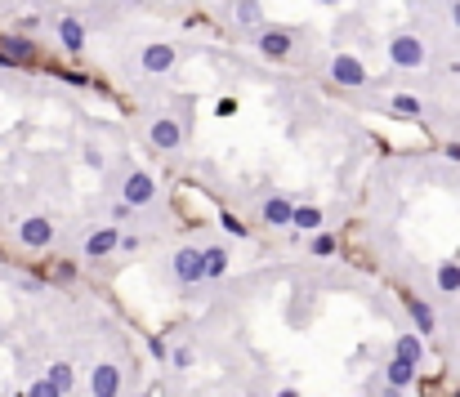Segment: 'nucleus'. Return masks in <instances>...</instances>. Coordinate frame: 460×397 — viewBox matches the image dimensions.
Here are the masks:
<instances>
[{
  "mask_svg": "<svg viewBox=\"0 0 460 397\" xmlns=\"http://www.w3.org/2000/svg\"><path fill=\"white\" fill-rule=\"evenodd\" d=\"M90 397H121V366L99 362L90 371Z\"/></svg>",
  "mask_w": 460,
  "mask_h": 397,
  "instance_id": "9",
  "label": "nucleus"
},
{
  "mask_svg": "<svg viewBox=\"0 0 460 397\" xmlns=\"http://www.w3.org/2000/svg\"><path fill=\"white\" fill-rule=\"evenodd\" d=\"M130 214H134V210H130L126 201H117V205H112V219H117V223H121V219H130Z\"/></svg>",
  "mask_w": 460,
  "mask_h": 397,
  "instance_id": "31",
  "label": "nucleus"
},
{
  "mask_svg": "<svg viewBox=\"0 0 460 397\" xmlns=\"http://www.w3.org/2000/svg\"><path fill=\"white\" fill-rule=\"evenodd\" d=\"M290 228L295 232H322V210H317V205H295V210H290Z\"/></svg>",
  "mask_w": 460,
  "mask_h": 397,
  "instance_id": "17",
  "label": "nucleus"
},
{
  "mask_svg": "<svg viewBox=\"0 0 460 397\" xmlns=\"http://www.w3.org/2000/svg\"><path fill=\"white\" fill-rule=\"evenodd\" d=\"M0 54H5V59H14V63H27V59L36 54V45L27 41V36H14V32H9V36H0Z\"/></svg>",
  "mask_w": 460,
  "mask_h": 397,
  "instance_id": "18",
  "label": "nucleus"
},
{
  "mask_svg": "<svg viewBox=\"0 0 460 397\" xmlns=\"http://www.w3.org/2000/svg\"><path fill=\"white\" fill-rule=\"evenodd\" d=\"M117 250H121V254H134V250H139V237H134V232H121Z\"/></svg>",
  "mask_w": 460,
  "mask_h": 397,
  "instance_id": "27",
  "label": "nucleus"
},
{
  "mask_svg": "<svg viewBox=\"0 0 460 397\" xmlns=\"http://www.w3.org/2000/svg\"><path fill=\"white\" fill-rule=\"evenodd\" d=\"M232 18H237L241 27H264V9H259V0H237V5H232Z\"/></svg>",
  "mask_w": 460,
  "mask_h": 397,
  "instance_id": "21",
  "label": "nucleus"
},
{
  "mask_svg": "<svg viewBox=\"0 0 460 397\" xmlns=\"http://www.w3.org/2000/svg\"><path fill=\"white\" fill-rule=\"evenodd\" d=\"M219 228L228 232V237H250V228H246V223L237 219V214H223V219H219Z\"/></svg>",
  "mask_w": 460,
  "mask_h": 397,
  "instance_id": "25",
  "label": "nucleus"
},
{
  "mask_svg": "<svg viewBox=\"0 0 460 397\" xmlns=\"http://www.w3.org/2000/svg\"><path fill=\"white\" fill-rule=\"evenodd\" d=\"M425 59H429V50H425V41H420L416 32L389 36V63L398 72H420V68H425Z\"/></svg>",
  "mask_w": 460,
  "mask_h": 397,
  "instance_id": "1",
  "label": "nucleus"
},
{
  "mask_svg": "<svg viewBox=\"0 0 460 397\" xmlns=\"http://www.w3.org/2000/svg\"><path fill=\"white\" fill-rule=\"evenodd\" d=\"M148 139H152V147H161V152H179L183 147V125L174 116H157L152 125H148Z\"/></svg>",
  "mask_w": 460,
  "mask_h": 397,
  "instance_id": "7",
  "label": "nucleus"
},
{
  "mask_svg": "<svg viewBox=\"0 0 460 397\" xmlns=\"http://www.w3.org/2000/svg\"><path fill=\"white\" fill-rule=\"evenodd\" d=\"M447 161H452V165H460V139H452V143H447Z\"/></svg>",
  "mask_w": 460,
  "mask_h": 397,
  "instance_id": "32",
  "label": "nucleus"
},
{
  "mask_svg": "<svg viewBox=\"0 0 460 397\" xmlns=\"http://www.w3.org/2000/svg\"><path fill=\"white\" fill-rule=\"evenodd\" d=\"M452 397H460V389H452Z\"/></svg>",
  "mask_w": 460,
  "mask_h": 397,
  "instance_id": "36",
  "label": "nucleus"
},
{
  "mask_svg": "<svg viewBox=\"0 0 460 397\" xmlns=\"http://www.w3.org/2000/svg\"><path fill=\"white\" fill-rule=\"evenodd\" d=\"M148 353H152V357H161V362H166V357H170V348H166V339H148Z\"/></svg>",
  "mask_w": 460,
  "mask_h": 397,
  "instance_id": "29",
  "label": "nucleus"
},
{
  "mask_svg": "<svg viewBox=\"0 0 460 397\" xmlns=\"http://www.w3.org/2000/svg\"><path fill=\"white\" fill-rule=\"evenodd\" d=\"M384 384H389V389H411V384H416V366L411 362H398V357H389V362H384Z\"/></svg>",
  "mask_w": 460,
  "mask_h": 397,
  "instance_id": "14",
  "label": "nucleus"
},
{
  "mask_svg": "<svg viewBox=\"0 0 460 397\" xmlns=\"http://www.w3.org/2000/svg\"><path fill=\"white\" fill-rule=\"evenodd\" d=\"M170 362L179 366V371H188V366H192V348H188V344H183V348H174V353H170Z\"/></svg>",
  "mask_w": 460,
  "mask_h": 397,
  "instance_id": "26",
  "label": "nucleus"
},
{
  "mask_svg": "<svg viewBox=\"0 0 460 397\" xmlns=\"http://www.w3.org/2000/svg\"><path fill=\"white\" fill-rule=\"evenodd\" d=\"M54 277H59V281H72V277H77V263H68V259H63L59 268H54Z\"/></svg>",
  "mask_w": 460,
  "mask_h": 397,
  "instance_id": "30",
  "label": "nucleus"
},
{
  "mask_svg": "<svg viewBox=\"0 0 460 397\" xmlns=\"http://www.w3.org/2000/svg\"><path fill=\"white\" fill-rule=\"evenodd\" d=\"M174 63H179V50H174V45H148V50L139 54V68H143L148 77H166V72H174Z\"/></svg>",
  "mask_w": 460,
  "mask_h": 397,
  "instance_id": "8",
  "label": "nucleus"
},
{
  "mask_svg": "<svg viewBox=\"0 0 460 397\" xmlns=\"http://www.w3.org/2000/svg\"><path fill=\"white\" fill-rule=\"evenodd\" d=\"M170 277L179 286H201V245H183L170 254Z\"/></svg>",
  "mask_w": 460,
  "mask_h": 397,
  "instance_id": "3",
  "label": "nucleus"
},
{
  "mask_svg": "<svg viewBox=\"0 0 460 397\" xmlns=\"http://www.w3.org/2000/svg\"><path fill=\"white\" fill-rule=\"evenodd\" d=\"M277 397H299V393H295V389H281V393H277Z\"/></svg>",
  "mask_w": 460,
  "mask_h": 397,
  "instance_id": "34",
  "label": "nucleus"
},
{
  "mask_svg": "<svg viewBox=\"0 0 460 397\" xmlns=\"http://www.w3.org/2000/svg\"><path fill=\"white\" fill-rule=\"evenodd\" d=\"M331 81L358 90V85H367V68H362L353 54H335V59H331Z\"/></svg>",
  "mask_w": 460,
  "mask_h": 397,
  "instance_id": "10",
  "label": "nucleus"
},
{
  "mask_svg": "<svg viewBox=\"0 0 460 397\" xmlns=\"http://www.w3.org/2000/svg\"><path fill=\"white\" fill-rule=\"evenodd\" d=\"M322 5H340V0H322Z\"/></svg>",
  "mask_w": 460,
  "mask_h": 397,
  "instance_id": "35",
  "label": "nucleus"
},
{
  "mask_svg": "<svg viewBox=\"0 0 460 397\" xmlns=\"http://www.w3.org/2000/svg\"><path fill=\"white\" fill-rule=\"evenodd\" d=\"M452 27L460 32V0H452Z\"/></svg>",
  "mask_w": 460,
  "mask_h": 397,
  "instance_id": "33",
  "label": "nucleus"
},
{
  "mask_svg": "<svg viewBox=\"0 0 460 397\" xmlns=\"http://www.w3.org/2000/svg\"><path fill=\"white\" fill-rule=\"evenodd\" d=\"M407 313H411V321L420 326V335H434L438 321H434V308H429L425 299H407Z\"/></svg>",
  "mask_w": 460,
  "mask_h": 397,
  "instance_id": "20",
  "label": "nucleus"
},
{
  "mask_svg": "<svg viewBox=\"0 0 460 397\" xmlns=\"http://www.w3.org/2000/svg\"><path fill=\"white\" fill-rule=\"evenodd\" d=\"M308 250H313L317 259H326V254H335V237H331V232H313V241H308Z\"/></svg>",
  "mask_w": 460,
  "mask_h": 397,
  "instance_id": "23",
  "label": "nucleus"
},
{
  "mask_svg": "<svg viewBox=\"0 0 460 397\" xmlns=\"http://www.w3.org/2000/svg\"><path fill=\"white\" fill-rule=\"evenodd\" d=\"M18 245H23V250H50L54 245V223L45 219V214H27V219L18 223Z\"/></svg>",
  "mask_w": 460,
  "mask_h": 397,
  "instance_id": "4",
  "label": "nucleus"
},
{
  "mask_svg": "<svg viewBox=\"0 0 460 397\" xmlns=\"http://www.w3.org/2000/svg\"><path fill=\"white\" fill-rule=\"evenodd\" d=\"M45 384H50L59 397H68L72 393V384H77V371H72V362H54L50 371H45Z\"/></svg>",
  "mask_w": 460,
  "mask_h": 397,
  "instance_id": "16",
  "label": "nucleus"
},
{
  "mask_svg": "<svg viewBox=\"0 0 460 397\" xmlns=\"http://www.w3.org/2000/svg\"><path fill=\"white\" fill-rule=\"evenodd\" d=\"M121 201L130 205V210H143V205L157 201V179L148 174V170H130L126 183H121Z\"/></svg>",
  "mask_w": 460,
  "mask_h": 397,
  "instance_id": "2",
  "label": "nucleus"
},
{
  "mask_svg": "<svg viewBox=\"0 0 460 397\" xmlns=\"http://www.w3.org/2000/svg\"><path fill=\"white\" fill-rule=\"evenodd\" d=\"M255 50L264 54V59L281 63V59H290V50H295V36H290L286 27H264V32H259V41H255Z\"/></svg>",
  "mask_w": 460,
  "mask_h": 397,
  "instance_id": "6",
  "label": "nucleus"
},
{
  "mask_svg": "<svg viewBox=\"0 0 460 397\" xmlns=\"http://www.w3.org/2000/svg\"><path fill=\"white\" fill-rule=\"evenodd\" d=\"M54 32H59V45H63L68 54H81V50H86V27H81L77 14H63Z\"/></svg>",
  "mask_w": 460,
  "mask_h": 397,
  "instance_id": "11",
  "label": "nucleus"
},
{
  "mask_svg": "<svg viewBox=\"0 0 460 397\" xmlns=\"http://www.w3.org/2000/svg\"><path fill=\"white\" fill-rule=\"evenodd\" d=\"M393 357H398V362H411L420 371V362H425V344H420V335H398L393 339Z\"/></svg>",
  "mask_w": 460,
  "mask_h": 397,
  "instance_id": "15",
  "label": "nucleus"
},
{
  "mask_svg": "<svg viewBox=\"0 0 460 397\" xmlns=\"http://www.w3.org/2000/svg\"><path fill=\"white\" fill-rule=\"evenodd\" d=\"M434 281H438V290L443 295H460V263H438V272H434Z\"/></svg>",
  "mask_w": 460,
  "mask_h": 397,
  "instance_id": "19",
  "label": "nucleus"
},
{
  "mask_svg": "<svg viewBox=\"0 0 460 397\" xmlns=\"http://www.w3.org/2000/svg\"><path fill=\"white\" fill-rule=\"evenodd\" d=\"M228 250L223 245H201V281H219L228 272Z\"/></svg>",
  "mask_w": 460,
  "mask_h": 397,
  "instance_id": "12",
  "label": "nucleus"
},
{
  "mask_svg": "<svg viewBox=\"0 0 460 397\" xmlns=\"http://www.w3.org/2000/svg\"><path fill=\"white\" fill-rule=\"evenodd\" d=\"M36 32H41V14H18V27H14V36H27V41H32Z\"/></svg>",
  "mask_w": 460,
  "mask_h": 397,
  "instance_id": "24",
  "label": "nucleus"
},
{
  "mask_svg": "<svg viewBox=\"0 0 460 397\" xmlns=\"http://www.w3.org/2000/svg\"><path fill=\"white\" fill-rule=\"evenodd\" d=\"M290 210H295V205H290L281 192H273L264 205H259V214H264V223H268V228H290Z\"/></svg>",
  "mask_w": 460,
  "mask_h": 397,
  "instance_id": "13",
  "label": "nucleus"
},
{
  "mask_svg": "<svg viewBox=\"0 0 460 397\" xmlns=\"http://www.w3.org/2000/svg\"><path fill=\"white\" fill-rule=\"evenodd\" d=\"M389 108L398 112V116H411V121H420V116H425V103H420L416 94H393V99H389Z\"/></svg>",
  "mask_w": 460,
  "mask_h": 397,
  "instance_id": "22",
  "label": "nucleus"
},
{
  "mask_svg": "<svg viewBox=\"0 0 460 397\" xmlns=\"http://www.w3.org/2000/svg\"><path fill=\"white\" fill-rule=\"evenodd\" d=\"M14 5H23V0H14Z\"/></svg>",
  "mask_w": 460,
  "mask_h": 397,
  "instance_id": "37",
  "label": "nucleus"
},
{
  "mask_svg": "<svg viewBox=\"0 0 460 397\" xmlns=\"http://www.w3.org/2000/svg\"><path fill=\"white\" fill-rule=\"evenodd\" d=\"M23 397H59V393H54V389H50V384H45V380H36V384H32V389H27Z\"/></svg>",
  "mask_w": 460,
  "mask_h": 397,
  "instance_id": "28",
  "label": "nucleus"
},
{
  "mask_svg": "<svg viewBox=\"0 0 460 397\" xmlns=\"http://www.w3.org/2000/svg\"><path fill=\"white\" fill-rule=\"evenodd\" d=\"M117 241H121V228H117V223H99V228H90V232H86V241H81V254H86V259H103V254L117 250Z\"/></svg>",
  "mask_w": 460,
  "mask_h": 397,
  "instance_id": "5",
  "label": "nucleus"
}]
</instances>
